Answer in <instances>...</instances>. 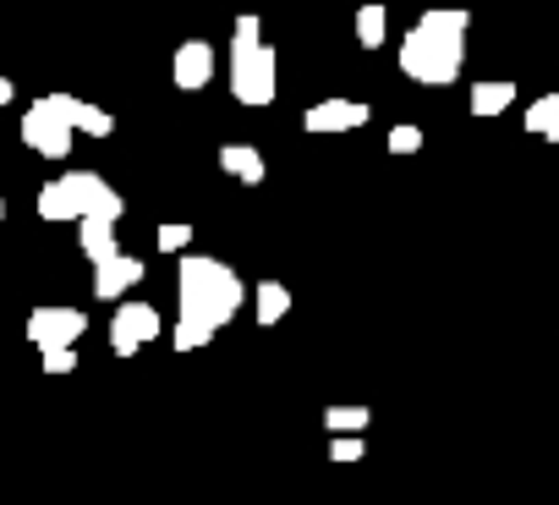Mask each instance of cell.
I'll return each instance as SVG.
<instances>
[{
	"label": "cell",
	"instance_id": "6da1fadb",
	"mask_svg": "<svg viewBox=\"0 0 559 505\" xmlns=\"http://www.w3.org/2000/svg\"><path fill=\"white\" fill-rule=\"evenodd\" d=\"M176 297H181V325H198V330H225L241 303H247V286L230 265L219 259H203V252H187L181 270H176Z\"/></svg>",
	"mask_w": 559,
	"mask_h": 505
},
{
	"label": "cell",
	"instance_id": "7a4b0ae2",
	"mask_svg": "<svg viewBox=\"0 0 559 505\" xmlns=\"http://www.w3.org/2000/svg\"><path fill=\"white\" fill-rule=\"evenodd\" d=\"M466 12H428L406 39H401V72L412 83H428V89H444L461 78V61H466Z\"/></svg>",
	"mask_w": 559,
	"mask_h": 505
},
{
	"label": "cell",
	"instance_id": "3957f363",
	"mask_svg": "<svg viewBox=\"0 0 559 505\" xmlns=\"http://www.w3.org/2000/svg\"><path fill=\"white\" fill-rule=\"evenodd\" d=\"M121 192L105 181V176H94V171H67V176H56V181H45L39 187V220H121Z\"/></svg>",
	"mask_w": 559,
	"mask_h": 505
},
{
	"label": "cell",
	"instance_id": "277c9868",
	"mask_svg": "<svg viewBox=\"0 0 559 505\" xmlns=\"http://www.w3.org/2000/svg\"><path fill=\"white\" fill-rule=\"evenodd\" d=\"M280 89V72H274V50L258 45V50H230V94L252 110H263Z\"/></svg>",
	"mask_w": 559,
	"mask_h": 505
},
{
	"label": "cell",
	"instance_id": "5b68a950",
	"mask_svg": "<svg viewBox=\"0 0 559 505\" xmlns=\"http://www.w3.org/2000/svg\"><path fill=\"white\" fill-rule=\"evenodd\" d=\"M23 143L34 154H45V160H67L72 154V121L61 116L56 94H45V99H34L23 110Z\"/></svg>",
	"mask_w": 559,
	"mask_h": 505
},
{
	"label": "cell",
	"instance_id": "8992f818",
	"mask_svg": "<svg viewBox=\"0 0 559 505\" xmlns=\"http://www.w3.org/2000/svg\"><path fill=\"white\" fill-rule=\"evenodd\" d=\"M83 330H88L83 308H34L28 314V341L39 347V357L45 352H72L83 341Z\"/></svg>",
	"mask_w": 559,
	"mask_h": 505
},
{
	"label": "cell",
	"instance_id": "52a82bcc",
	"mask_svg": "<svg viewBox=\"0 0 559 505\" xmlns=\"http://www.w3.org/2000/svg\"><path fill=\"white\" fill-rule=\"evenodd\" d=\"M159 330H165V319H159L154 303H121L116 319H110V352H116V357H132V352H143Z\"/></svg>",
	"mask_w": 559,
	"mask_h": 505
},
{
	"label": "cell",
	"instance_id": "ba28073f",
	"mask_svg": "<svg viewBox=\"0 0 559 505\" xmlns=\"http://www.w3.org/2000/svg\"><path fill=\"white\" fill-rule=\"evenodd\" d=\"M368 105L362 99H319L313 110H302V127L308 132H319V138H330V132H357V127H368Z\"/></svg>",
	"mask_w": 559,
	"mask_h": 505
},
{
	"label": "cell",
	"instance_id": "9c48e42d",
	"mask_svg": "<svg viewBox=\"0 0 559 505\" xmlns=\"http://www.w3.org/2000/svg\"><path fill=\"white\" fill-rule=\"evenodd\" d=\"M170 78H176V89L198 94V89L214 78V45H203V39H187V45L176 50V61H170Z\"/></svg>",
	"mask_w": 559,
	"mask_h": 505
},
{
	"label": "cell",
	"instance_id": "30bf717a",
	"mask_svg": "<svg viewBox=\"0 0 559 505\" xmlns=\"http://www.w3.org/2000/svg\"><path fill=\"white\" fill-rule=\"evenodd\" d=\"M138 281H143V259H132V252H121V259H110V265H99V270H94V297L116 303V297H127V292H132Z\"/></svg>",
	"mask_w": 559,
	"mask_h": 505
},
{
	"label": "cell",
	"instance_id": "8fae6325",
	"mask_svg": "<svg viewBox=\"0 0 559 505\" xmlns=\"http://www.w3.org/2000/svg\"><path fill=\"white\" fill-rule=\"evenodd\" d=\"M56 105H61V116L72 121V132H88V138H110V132H116V116H110V110H99V105H88V99L56 94Z\"/></svg>",
	"mask_w": 559,
	"mask_h": 505
},
{
	"label": "cell",
	"instance_id": "7c38bea8",
	"mask_svg": "<svg viewBox=\"0 0 559 505\" xmlns=\"http://www.w3.org/2000/svg\"><path fill=\"white\" fill-rule=\"evenodd\" d=\"M78 247H83V259H94V270L110 265V259H121L116 225H110V220H83V225H78Z\"/></svg>",
	"mask_w": 559,
	"mask_h": 505
},
{
	"label": "cell",
	"instance_id": "4fadbf2b",
	"mask_svg": "<svg viewBox=\"0 0 559 505\" xmlns=\"http://www.w3.org/2000/svg\"><path fill=\"white\" fill-rule=\"evenodd\" d=\"M219 165H225L236 181H247V187H258V181L269 176V165H263V154H258L252 143H225V149H219Z\"/></svg>",
	"mask_w": 559,
	"mask_h": 505
},
{
	"label": "cell",
	"instance_id": "5bb4252c",
	"mask_svg": "<svg viewBox=\"0 0 559 505\" xmlns=\"http://www.w3.org/2000/svg\"><path fill=\"white\" fill-rule=\"evenodd\" d=\"M526 132L559 143V94H537V99L526 105Z\"/></svg>",
	"mask_w": 559,
	"mask_h": 505
},
{
	"label": "cell",
	"instance_id": "9a60e30c",
	"mask_svg": "<svg viewBox=\"0 0 559 505\" xmlns=\"http://www.w3.org/2000/svg\"><path fill=\"white\" fill-rule=\"evenodd\" d=\"M292 314V292L280 281H258V325H280Z\"/></svg>",
	"mask_w": 559,
	"mask_h": 505
},
{
	"label": "cell",
	"instance_id": "2e32d148",
	"mask_svg": "<svg viewBox=\"0 0 559 505\" xmlns=\"http://www.w3.org/2000/svg\"><path fill=\"white\" fill-rule=\"evenodd\" d=\"M324 423H330L335 439H362V428L373 423V412H368V407H330Z\"/></svg>",
	"mask_w": 559,
	"mask_h": 505
},
{
	"label": "cell",
	"instance_id": "e0dca14e",
	"mask_svg": "<svg viewBox=\"0 0 559 505\" xmlns=\"http://www.w3.org/2000/svg\"><path fill=\"white\" fill-rule=\"evenodd\" d=\"M515 105V83H477L472 89V110L477 116H499V110H510Z\"/></svg>",
	"mask_w": 559,
	"mask_h": 505
},
{
	"label": "cell",
	"instance_id": "ac0fdd59",
	"mask_svg": "<svg viewBox=\"0 0 559 505\" xmlns=\"http://www.w3.org/2000/svg\"><path fill=\"white\" fill-rule=\"evenodd\" d=\"M357 39H362V50H379V45L390 39V17H384V7H362V12H357Z\"/></svg>",
	"mask_w": 559,
	"mask_h": 505
},
{
	"label": "cell",
	"instance_id": "d6986e66",
	"mask_svg": "<svg viewBox=\"0 0 559 505\" xmlns=\"http://www.w3.org/2000/svg\"><path fill=\"white\" fill-rule=\"evenodd\" d=\"M263 45V23L258 17H236V28H230V50H258Z\"/></svg>",
	"mask_w": 559,
	"mask_h": 505
},
{
	"label": "cell",
	"instance_id": "ffe728a7",
	"mask_svg": "<svg viewBox=\"0 0 559 505\" xmlns=\"http://www.w3.org/2000/svg\"><path fill=\"white\" fill-rule=\"evenodd\" d=\"M209 341H214V336L198 330V325H181V319L170 325V347H176V352H198V347H209Z\"/></svg>",
	"mask_w": 559,
	"mask_h": 505
},
{
	"label": "cell",
	"instance_id": "44dd1931",
	"mask_svg": "<svg viewBox=\"0 0 559 505\" xmlns=\"http://www.w3.org/2000/svg\"><path fill=\"white\" fill-rule=\"evenodd\" d=\"M187 242H192V225H159V252H181V259H187Z\"/></svg>",
	"mask_w": 559,
	"mask_h": 505
},
{
	"label": "cell",
	"instance_id": "7402d4cb",
	"mask_svg": "<svg viewBox=\"0 0 559 505\" xmlns=\"http://www.w3.org/2000/svg\"><path fill=\"white\" fill-rule=\"evenodd\" d=\"M423 149V127H395L390 132V154H417Z\"/></svg>",
	"mask_w": 559,
	"mask_h": 505
},
{
	"label": "cell",
	"instance_id": "603a6c76",
	"mask_svg": "<svg viewBox=\"0 0 559 505\" xmlns=\"http://www.w3.org/2000/svg\"><path fill=\"white\" fill-rule=\"evenodd\" d=\"M78 368V352H45V374H72Z\"/></svg>",
	"mask_w": 559,
	"mask_h": 505
},
{
	"label": "cell",
	"instance_id": "cb8c5ba5",
	"mask_svg": "<svg viewBox=\"0 0 559 505\" xmlns=\"http://www.w3.org/2000/svg\"><path fill=\"white\" fill-rule=\"evenodd\" d=\"M330 456H335V461H362V439H335Z\"/></svg>",
	"mask_w": 559,
	"mask_h": 505
},
{
	"label": "cell",
	"instance_id": "d4e9b609",
	"mask_svg": "<svg viewBox=\"0 0 559 505\" xmlns=\"http://www.w3.org/2000/svg\"><path fill=\"white\" fill-rule=\"evenodd\" d=\"M12 94H17V89H12L7 78H0V105H12Z\"/></svg>",
	"mask_w": 559,
	"mask_h": 505
},
{
	"label": "cell",
	"instance_id": "484cf974",
	"mask_svg": "<svg viewBox=\"0 0 559 505\" xmlns=\"http://www.w3.org/2000/svg\"><path fill=\"white\" fill-rule=\"evenodd\" d=\"M0 220H7V203H0Z\"/></svg>",
	"mask_w": 559,
	"mask_h": 505
}]
</instances>
